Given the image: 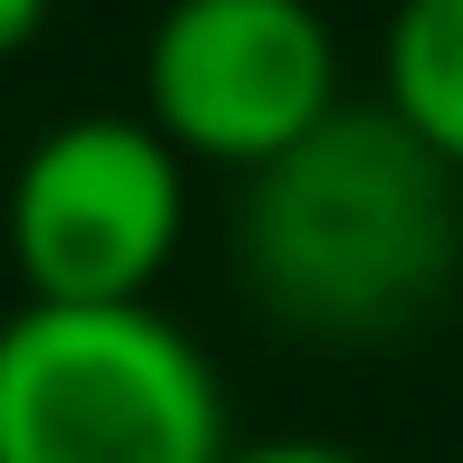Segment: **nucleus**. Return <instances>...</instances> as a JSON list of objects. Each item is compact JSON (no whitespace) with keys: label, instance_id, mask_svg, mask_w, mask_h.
<instances>
[{"label":"nucleus","instance_id":"obj_1","mask_svg":"<svg viewBox=\"0 0 463 463\" xmlns=\"http://www.w3.org/2000/svg\"><path fill=\"white\" fill-rule=\"evenodd\" d=\"M454 189L463 180L388 104H341L322 133L246 180V284L284 331L378 341L454 284Z\"/></svg>","mask_w":463,"mask_h":463},{"label":"nucleus","instance_id":"obj_2","mask_svg":"<svg viewBox=\"0 0 463 463\" xmlns=\"http://www.w3.org/2000/svg\"><path fill=\"white\" fill-rule=\"evenodd\" d=\"M0 463H227V388L152 303H19L0 322Z\"/></svg>","mask_w":463,"mask_h":463},{"label":"nucleus","instance_id":"obj_3","mask_svg":"<svg viewBox=\"0 0 463 463\" xmlns=\"http://www.w3.org/2000/svg\"><path fill=\"white\" fill-rule=\"evenodd\" d=\"M189 180L142 114H67L19 152L0 237L29 303H152L180 256Z\"/></svg>","mask_w":463,"mask_h":463},{"label":"nucleus","instance_id":"obj_4","mask_svg":"<svg viewBox=\"0 0 463 463\" xmlns=\"http://www.w3.org/2000/svg\"><path fill=\"white\" fill-rule=\"evenodd\" d=\"M341 114V48L312 0H171L142 48V123L180 161L256 180Z\"/></svg>","mask_w":463,"mask_h":463},{"label":"nucleus","instance_id":"obj_5","mask_svg":"<svg viewBox=\"0 0 463 463\" xmlns=\"http://www.w3.org/2000/svg\"><path fill=\"white\" fill-rule=\"evenodd\" d=\"M388 114L463 180V0H397V19H388Z\"/></svg>","mask_w":463,"mask_h":463},{"label":"nucleus","instance_id":"obj_6","mask_svg":"<svg viewBox=\"0 0 463 463\" xmlns=\"http://www.w3.org/2000/svg\"><path fill=\"white\" fill-rule=\"evenodd\" d=\"M227 463H360V454L322 435H275V445H227Z\"/></svg>","mask_w":463,"mask_h":463},{"label":"nucleus","instance_id":"obj_7","mask_svg":"<svg viewBox=\"0 0 463 463\" xmlns=\"http://www.w3.org/2000/svg\"><path fill=\"white\" fill-rule=\"evenodd\" d=\"M38 29H48V0H0V57H19Z\"/></svg>","mask_w":463,"mask_h":463}]
</instances>
